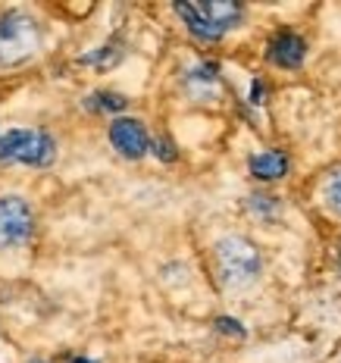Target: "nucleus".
<instances>
[{"instance_id":"obj_18","label":"nucleus","mask_w":341,"mask_h":363,"mask_svg":"<svg viewBox=\"0 0 341 363\" xmlns=\"http://www.w3.org/2000/svg\"><path fill=\"white\" fill-rule=\"evenodd\" d=\"M35 363H41V360H35Z\"/></svg>"},{"instance_id":"obj_17","label":"nucleus","mask_w":341,"mask_h":363,"mask_svg":"<svg viewBox=\"0 0 341 363\" xmlns=\"http://www.w3.org/2000/svg\"><path fill=\"white\" fill-rule=\"evenodd\" d=\"M338 267H341V251H338Z\"/></svg>"},{"instance_id":"obj_14","label":"nucleus","mask_w":341,"mask_h":363,"mask_svg":"<svg viewBox=\"0 0 341 363\" xmlns=\"http://www.w3.org/2000/svg\"><path fill=\"white\" fill-rule=\"evenodd\" d=\"M216 329L223 332V335H232V338H245V326H241L238 320H232V316H219V320H216Z\"/></svg>"},{"instance_id":"obj_1","label":"nucleus","mask_w":341,"mask_h":363,"mask_svg":"<svg viewBox=\"0 0 341 363\" xmlns=\"http://www.w3.org/2000/svg\"><path fill=\"white\" fill-rule=\"evenodd\" d=\"M216 269L229 289H241V285H251L260 276V251H257L254 241L241 238V235H225L216 241Z\"/></svg>"},{"instance_id":"obj_6","label":"nucleus","mask_w":341,"mask_h":363,"mask_svg":"<svg viewBox=\"0 0 341 363\" xmlns=\"http://www.w3.org/2000/svg\"><path fill=\"white\" fill-rule=\"evenodd\" d=\"M307 57V41L294 32H279L267 48V60L279 69H298Z\"/></svg>"},{"instance_id":"obj_10","label":"nucleus","mask_w":341,"mask_h":363,"mask_svg":"<svg viewBox=\"0 0 341 363\" xmlns=\"http://www.w3.org/2000/svg\"><path fill=\"white\" fill-rule=\"evenodd\" d=\"M216 85H219V69H216V63H201V66H194V69L188 72V88H191L198 97L213 94Z\"/></svg>"},{"instance_id":"obj_16","label":"nucleus","mask_w":341,"mask_h":363,"mask_svg":"<svg viewBox=\"0 0 341 363\" xmlns=\"http://www.w3.org/2000/svg\"><path fill=\"white\" fill-rule=\"evenodd\" d=\"M260 97H263V85H260V82H254V88H251V101H254V104H263Z\"/></svg>"},{"instance_id":"obj_15","label":"nucleus","mask_w":341,"mask_h":363,"mask_svg":"<svg viewBox=\"0 0 341 363\" xmlns=\"http://www.w3.org/2000/svg\"><path fill=\"white\" fill-rule=\"evenodd\" d=\"M154 154L163 157V160H176V150H172L169 141H157V145H154Z\"/></svg>"},{"instance_id":"obj_12","label":"nucleus","mask_w":341,"mask_h":363,"mask_svg":"<svg viewBox=\"0 0 341 363\" xmlns=\"http://www.w3.org/2000/svg\"><path fill=\"white\" fill-rule=\"evenodd\" d=\"M119 50L116 48H97L94 54H88V57H82V63H91V66H97V69H110L113 63H119Z\"/></svg>"},{"instance_id":"obj_7","label":"nucleus","mask_w":341,"mask_h":363,"mask_svg":"<svg viewBox=\"0 0 341 363\" xmlns=\"http://www.w3.org/2000/svg\"><path fill=\"white\" fill-rule=\"evenodd\" d=\"M172 10L179 13L181 19H185V26H188V32H191L198 41H203V44H210V41H219L225 32L223 28H216L213 22H210L207 16L201 13V6H194V4H176Z\"/></svg>"},{"instance_id":"obj_2","label":"nucleus","mask_w":341,"mask_h":363,"mask_svg":"<svg viewBox=\"0 0 341 363\" xmlns=\"http://www.w3.org/2000/svg\"><path fill=\"white\" fill-rule=\"evenodd\" d=\"M57 160V141L41 128H10L0 135V163L50 166Z\"/></svg>"},{"instance_id":"obj_13","label":"nucleus","mask_w":341,"mask_h":363,"mask_svg":"<svg viewBox=\"0 0 341 363\" xmlns=\"http://www.w3.org/2000/svg\"><path fill=\"white\" fill-rule=\"evenodd\" d=\"M325 203H329V210H335L341 216V169L332 172V179L325 182Z\"/></svg>"},{"instance_id":"obj_3","label":"nucleus","mask_w":341,"mask_h":363,"mask_svg":"<svg viewBox=\"0 0 341 363\" xmlns=\"http://www.w3.org/2000/svg\"><path fill=\"white\" fill-rule=\"evenodd\" d=\"M41 32L35 19L22 10H10L0 16V66H19L28 57H35Z\"/></svg>"},{"instance_id":"obj_4","label":"nucleus","mask_w":341,"mask_h":363,"mask_svg":"<svg viewBox=\"0 0 341 363\" xmlns=\"http://www.w3.org/2000/svg\"><path fill=\"white\" fill-rule=\"evenodd\" d=\"M35 232V213L22 198L6 194L0 198V247L26 245Z\"/></svg>"},{"instance_id":"obj_11","label":"nucleus","mask_w":341,"mask_h":363,"mask_svg":"<svg viewBox=\"0 0 341 363\" xmlns=\"http://www.w3.org/2000/svg\"><path fill=\"white\" fill-rule=\"evenodd\" d=\"M125 97L123 94H113V91H97V94L88 97V107L91 110H125Z\"/></svg>"},{"instance_id":"obj_9","label":"nucleus","mask_w":341,"mask_h":363,"mask_svg":"<svg viewBox=\"0 0 341 363\" xmlns=\"http://www.w3.org/2000/svg\"><path fill=\"white\" fill-rule=\"evenodd\" d=\"M251 176L260 179V182H276L282 179L288 172V157L282 154V150H263V154L251 157Z\"/></svg>"},{"instance_id":"obj_5","label":"nucleus","mask_w":341,"mask_h":363,"mask_svg":"<svg viewBox=\"0 0 341 363\" xmlns=\"http://www.w3.org/2000/svg\"><path fill=\"white\" fill-rule=\"evenodd\" d=\"M110 145L119 150L128 160H141L150 147V138H147V128L138 119H116L110 125Z\"/></svg>"},{"instance_id":"obj_8","label":"nucleus","mask_w":341,"mask_h":363,"mask_svg":"<svg viewBox=\"0 0 341 363\" xmlns=\"http://www.w3.org/2000/svg\"><path fill=\"white\" fill-rule=\"evenodd\" d=\"M201 13L213 22L216 28H223V32H229L241 22L245 16V6L241 4H232V0H203L201 4Z\"/></svg>"}]
</instances>
